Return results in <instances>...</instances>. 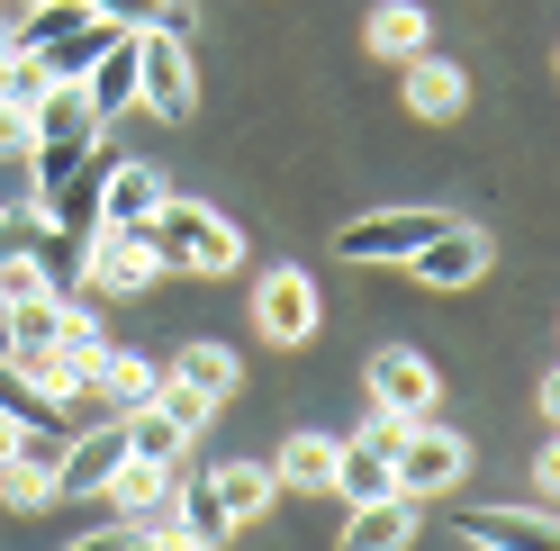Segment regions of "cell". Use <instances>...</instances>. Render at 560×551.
Wrapping results in <instances>:
<instances>
[{
  "mask_svg": "<svg viewBox=\"0 0 560 551\" xmlns=\"http://www.w3.org/2000/svg\"><path fill=\"white\" fill-rule=\"evenodd\" d=\"M145 245L163 254V271H208V281L244 262V235L218 209H199V199H163V209L145 218Z\"/></svg>",
  "mask_w": 560,
  "mask_h": 551,
  "instance_id": "1",
  "label": "cell"
},
{
  "mask_svg": "<svg viewBox=\"0 0 560 551\" xmlns=\"http://www.w3.org/2000/svg\"><path fill=\"white\" fill-rule=\"evenodd\" d=\"M136 109H154L172 127L199 109V73H190L182 27H136Z\"/></svg>",
  "mask_w": 560,
  "mask_h": 551,
  "instance_id": "2",
  "label": "cell"
},
{
  "mask_svg": "<svg viewBox=\"0 0 560 551\" xmlns=\"http://www.w3.org/2000/svg\"><path fill=\"white\" fill-rule=\"evenodd\" d=\"M470 470V443L452 434V425H434V417H416V425H398V443H389V479H398V497H443L452 479Z\"/></svg>",
  "mask_w": 560,
  "mask_h": 551,
  "instance_id": "3",
  "label": "cell"
},
{
  "mask_svg": "<svg viewBox=\"0 0 560 551\" xmlns=\"http://www.w3.org/2000/svg\"><path fill=\"white\" fill-rule=\"evenodd\" d=\"M362 398H371V417L416 425V417H434L443 371H434L425 353H407V343H389V353H371V371H362Z\"/></svg>",
  "mask_w": 560,
  "mask_h": 551,
  "instance_id": "4",
  "label": "cell"
},
{
  "mask_svg": "<svg viewBox=\"0 0 560 551\" xmlns=\"http://www.w3.org/2000/svg\"><path fill=\"white\" fill-rule=\"evenodd\" d=\"M82 281L109 290V298H136L163 281V254L145 245V226H91L82 235Z\"/></svg>",
  "mask_w": 560,
  "mask_h": 551,
  "instance_id": "5",
  "label": "cell"
},
{
  "mask_svg": "<svg viewBox=\"0 0 560 551\" xmlns=\"http://www.w3.org/2000/svg\"><path fill=\"white\" fill-rule=\"evenodd\" d=\"M443 226H452L443 209H380V218H362V226H343L335 254H343V262H407V254H425Z\"/></svg>",
  "mask_w": 560,
  "mask_h": 551,
  "instance_id": "6",
  "label": "cell"
},
{
  "mask_svg": "<svg viewBox=\"0 0 560 551\" xmlns=\"http://www.w3.org/2000/svg\"><path fill=\"white\" fill-rule=\"evenodd\" d=\"M389 443H398V425H389V417H371V434H362V443H335V479H326V489H335L343 506L398 497V479H389Z\"/></svg>",
  "mask_w": 560,
  "mask_h": 551,
  "instance_id": "7",
  "label": "cell"
},
{
  "mask_svg": "<svg viewBox=\"0 0 560 551\" xmlns=\"http://www.w3.org/2000/svg\"><path fill=\"white\" fill-rule=\"evenodd\" d=\"M163 199H172V190H163V172H154V163H136V154H118V163H100L91 226H145Z\"/></svg>",
  "mask_w": 560,
  "mask_h": 551,
  "instance_id": "8",
  "label": "cell"
},
{
  "mask_svg": "<svg viewBox=\"0 0 560 551\" xmlns=\"http://www.w3.org/2000/svg\"><path fill=\"white\" fill-rule=\"evenodd\" d=\"M254 326L271 343H307L317 335V281L290 262V271H262V290H254Z\"/></svg>",
  "mask_w": 560,
  "mask_h": 551,
  "instance_id": "9",
  "label": "cell"
},
{
  "mask_svg": "<svg viewBox=\"0 0 560 551\" xmlns=\"http://www.w3.org/2000/svg\"><path fill=\"white\" fill-rule=\"evenodd\" d=\"M488 262H498V254H488V235H479V226H462V218H452L425 254H407V271H416L425 290H470Z\"/></svg>",
  "mask_w": 560,
  "mask_h": 551,
  "instance_id": "10",
  "label": "cell"
},
{
  "mask_svg": "<svg viewBox=\"0 0 560 551\" xmlns=\"http://www.w3.org/2000/svg\"><path fill=\"white\" fill-rule=\"evenodd\" d=\"M27 145H100V109L82 99V82H46L27 99Z\"/></svg>",
  "mask_w": 560,
  "mask_h": 551,
  "instance_id": "11",
  "label": "cell"
},
{
  "mask_svg": "<svg viewBox=\"0 0 560 551\" xmlns=\"http://www.w3.org/2000/svg\"><path fill=\"white\" fill-rule=\"evenodd\" d=\"M82 99L100 109V127L136 109V37H127V27H118V37H109V46L91 55V73H82Z\"/></svg>",
  "mask_w": 560,
  "mask_h": 551,
  "instance_id": "12",
  "label": "cell"
},
{
  "mask_svg": "<svg viewBox=\"0 0 560 551\" xmlns=\"http://www.w3.org/2000/svg\"><path fill=\"white\" fill-rule=\"evenodd\" d=\"M154 389H163V371L145 353H118V343H100V353H91V398L109 407V417H118V407H145Z\"/></svg>",
  "mask_w": 560,
  "mask_h": 551,
  "instance_id": "13",
  "label": "cell"
},
{
  "mask_svg": "<svg viewBox=\"0 0 560 551\" xmlns=\"http://www.w3.org/2000/svg\"><path fill=\"white\" fill-rule=\"evenodd\" d=\"M127 461V434H118V417H100V425H82L73 443H63V470H55V489H100V479H109Z\"/></svg>",
  "mask_w": 560,
  "mask_h": 551,
  "instance_id": "14",
  "label": "cell"
},
{
  "mask_svg": "<svg viewBox=\"0 0 560 551\" xmlns=\"http://www.w3.org/2000/svg\"><path fill=\"white\" fill-rule=\"evenodd\" d=\"M362 46L380 63H407V55H425L434 46V10H416V0H380L371 27H362Z\"/></svg>",
  "mask_w": 560,
  "mask_h": 551,
  "instance_id": "15",
  "label": "cell"
},
{
  "mask_svg": "<svg viewBox=\"0 0 560 551\" xmlns=\"http://www.w3.org/2000/svg\"><path fill=\"white\" fill-rule=\"evenodd\" d=\"M63 307L73 290H37V298H10V362H37L63 343Z\"/></svg>",
  "mask_w": 560,
  "mask_h": 551,
  "instance_id": "16",
  "label": "cell"
},
{
  "mask_svg": "<svg viewBox=\"0 0 560 551\" xmlns=\"http://www.w3.org/2000/svg\"><path fill=\"white\" fill-rule=\"evenodd\" d=\"M416 542V497H371L343 515V551H407Z\"/></svg>",
  "mask_w": 560,
  "mask_h": 551,
  "instance_id": "17",
  "label": "cell"
},
{
  "mask_svg": "<svg viewBox=\"0 0 560 551\" xmlns=\"http://www.w3.org/2000/svg\"><path fill=\"white\" fill-rule=\"evenodd\" d=\"M462 99H470L462 63H443L434 46H425V55H407V109H416V118H462Z\"/></svg>",
  "mask_w": 560,
  "mask_h": 551,
  "instance_id": "18",
  "label": "cell"
},
{
  "mask_svg": "<svg viewBox=\"0 0 560 551\" xmlns=\"http://www.w3.org/2000/svg\"><path fill=\"white\" fill-rule=\"evenodd\" d=\"M100 497H109L118 515H163V506H172V461H145V453H127L109 479H100Z\"/></svg>",
  "mask_w": 560,
  "mask_h": 551,
  "instance_id": "19",
  "label": "cell"
},
{
  "mask_svg": "<svg viewBox=\"0 0 560 551\" xmlns=\"http://www.w3.org/2000/svg\"><path fill=\"white\" fill-rule=\"evenodd\" d=\"M462 534H470L479 551H560V542H551V515H515V506L462 515Z\"/></svg>",
  "mask_w": 560,
  "mask_h": 551,
  "instance_id": "20",
  "label": "cell"
},
{
  "mask_svg": "<svg viewBox=\"0 0 560 551\" xmlns=\"http://www.w3.org/2000/svg\"><path fill=\"white\" fill-rule=\"evenodd\" d=\"M118 434H127V453H145V461H182V443H190V425L172 417L163 398H145V407H118Z\"/></svg>",
  "mask_w": 560,
  "mask_h": 551,
  "instance_id": "21",
  "label": "cell"
},
{
  "mask_svg": "<svg viewBox=\"0 0 560 551\" xmlns=\"http://www.w3.org/2000/svg\"><path fill=\"white\" fill-rule=\"evenodd\" d=\"M208 497H218L235 525H244V515H262V506L280 497V479H271V461H226L218 479H208Z\"/></svg>",
  "mask_w": 560,
  "mask_h": 551,
  "instance_id": "22",
  "label": "cell"
},
{
  "mask_svg": "<svg viewBox=\"0 0 560 551\" xmlns=\"http://www.w3.org/2000/svg\"><path fill=\"white\" fill-rule=\"evenodd\" d=\"M109 37H118L109 19H82V27H63L55 46H37V63H46V82H82V73H91V55L109 46Z\"/></svg>",
  "mask_w": 560,
  "mask_h": 551,
  "instance_id": "23",
  "label": "cell"
},
{
  "mask_svg": "<svg viewBox=\"0 0 560 551\" xmlns=\"http://www.w3.org/2000/svg\"><path fill=\"white\" fill-rule=\"evenodd\" d=\"M172 525H182V542H190V551H218V542L235 534V515L208 497V479H199V489H172Z\"/></svg>",
  "mask_w": 560,
  "mask_h": 551,
  "instance_id": "24",
  "label": "cell"
},
{
  "mask_svg": "<svg viewBox=\"0 0 560 551\" xmlns=\"http://www.w3.org/2000/svg\"><path fill=\"white\" fill-rule=\"evenodd\" d=\"M235 371H244V362L226 353V343H190V353H182V362H172V380H182V389H199L208 407H218V398L235 389Z\"/></svg>",
  "mask_w": 560,
  "mask_h": 551,
  "instance_id": "25",
  "label": "cell"
},
{
  "mask_svg": "<svg viewBox=\"0 0 560 551\" xmlns=\"http://www.w3.org/2000/svg\"><path fill=\"white\" fill-rule=\"evenodd\" d=\"M271 479H280V489H326V479H335V443L326 434H290V453L271 461Z\"/></svg>",
  "mask_w": 560,
  "mask_h": 551,
  "instance_id": "26",
  "label": "cell"
},
{
  "mask_svg": "<svg viewBox=\"0 0 560 551\" xmlns=\"http://www.w3.org/2000/svg\"><path fill=\"white\" fill-rule=\"evenodd\" d=\"M91 19H109V27L136 37V27H182L190 10H182V0H91Z\"/></svg>",
  "mask_w": 560,
  "mask_h": 551,
  "instance_id": "27",
  "label": "cell"
},
{
  "mask_svg": "<svg viewBox=\"0 0 560 551\" xmlns=\"http://www.w3.org/2000/svg\"><path fill=\"white\" fill-rule=\"evenodd\" d=\"M0 497H10L19 515H37V506L55 497V479H37V470H19V461H0Z\"/></svg>",
  "mask_w": 560,
  "mask_h": 551,
  "instance_id": "28",
  "label": "cell"
},
{
  "mask_svg": "<svg viewBox=\"0 0 560 551\" xmlns=\"http://www.w3.org/2000/svg\"><path fill=\"white\" fill-rule=\"evenodd\" d=\"M37 290H55L37 254H10V262H0V298H37Z\"/></svg>",
  "mask_w": 560,
  "mask_h": 551,
  "instance_id": "29",
  "label": "cell"
},
{
  "mask_svg": "<svg viewBox=\"0 0 560 551\" xmlns=\"http://www.w3.org/2000/svg\"><path fill=\"white\" fill-rule=\"evenodd\" d=\"M0 154H27V109H0Z\"/></svg>",
  "mask_w": 560,
  "mask_h": 551,
  "instance_id": "30",
  "label": "cell"
},
{
  "mask_svg": "<svg viewBox=\"0 0 560 551\" xmlns=\"http://www.w3.org/2000/svg\"><path fill=\"white\" fill-rule=\"evenodd\" d=\"M73 551H127V525H100V534H82Z\"/></svg>",
  "mask_w": 560,
  "mask_h": 551,
  "instance_id": "31",
  "label": "cell"
},
{
  "mask_svg": "<svg viewBox=\"0 0 560 551\" xmlns=\"http://www.w3.org/2000/svg\"><path fill=\"white\" fill-rule=\"evenodd\" d=\"M10 443H19V425H10V417H0V461H10Z\"/></svg>",
  "mask_w": 560,
  "mask_h": 551,
  "instance_id": "32",
  "label": "cell"
},
{
  "mask_svg": "<svg viewBox=\"0 0 560 551\" xmlns=\"http://www.w3.org/2000/svg\"><path fill=\"white\" fill-rule=\"evenodd\" d=\"M0 353H10V298H0Z\"/></svg>",
  "mask_w": 560,
  "mask_h": 551,
  "instance_id": "33",
  "label": "cell"
}]
</instances>
